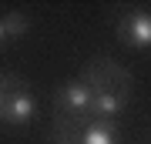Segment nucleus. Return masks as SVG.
I'll return each mask as SVG.
<instances>
[{"label":"nucleus","mask_w":151,"mask_h":144,"mask_svg":"<svg viewBox=\"0 0 151 144\" xmlns=\"http://www.w3.org/2000/svg\"><path fill=\"white\" fill-rule=\"evenodd\" d=\"M4 24H7V37H10V40H20L24 34H27V27H30L27 14H20V10H10V14H4Z\"/></svg>","instance_id":"423d86ee"},{"label":"nucleus","mask_w":151,"mask_h":144,"mask_svg":"<svg viewBox=\"0 0 151 144\" xmlns=\"http://www.w3.org/2000/svg\"><path fill=\"white\" fill-rule=\"evenodd\" d=\"M118 34L131 50H148L151 47V17H148V10H141V7L128 10L124 20L118 24Z\"/></svg>","instance_id":"20e7f679"},{"label":"nucleus","mask_w":151,"mask_h":144,"mask_svg":"<svg viewBox=\"0 0 151 144\" xmlns=\"http://www.w3.org/2000/svg\"><path fill=\"white\" fill-rule=\"evenodd\" d=\"M128 107V87H118L111 80H94V97H91V111L87 121H114L121 117V111Z\"/></svg>","instance_id":"7ed1b4c3"},{"label":"nucleus","mask_w":151,"mask_h":144,"mask_svg":"<svg viewBox=\"0 0 151 144\" xmlns=\"http://www.w3.org/2000/svg\"><path fill=\"white\" fill-rule=\"evenodd\" d=\"M7 87H10V77H0V111H4V97H7Z\"/></svg>","instance_id":"0eeeda50"},{"label":"nucleus","mask_w":151,"mask_h":144,"mask_svg":"<svg viewBox=\"0 0 151 144\" xmlns=\"http://www.w3.org/2000/svg\"><path fill=\"white\" fill-rule=\"evenodd\" d=\"M91 97H94V77H91V74H84V77L67 80V84L57 91L54 107H57V114H67L70 121H87Z\"/></svg>","instance_id":"f257e3e1"},{"label":"nucleus","mask_w":151,"mask_h":144,"mask_svg":"<svg viewBox=\"0 0 151 144\" xmlns=\"http://www.w3.org/2000/svg\"><path fill=\"white\" fill-rule=\"evenodd\" d=\"M57 144H118V131L108 121H84L81 128H70L67 138H54Z\"/></svg>","instance_id":"39448f33"},{"label":"nucleus","mask_w":151,"mask_h":144,"mask_svg":"<svg viewBox=\"0 0 151 144\" xmlns=\"http://www.w3.org/2000/svg\"><path fill=\"white\" fill-rule=\"evenodd\" d=\"M4 44H10V37H7V24H4V17H0V47Z\"/></svg>","instance_id":"6e6552de"},{"label":"nucleus","mask_w":151,"mask_h":144,"mask_svg":"<svg viewBox=\"0 0 151 144\" xmlns=\"http://www.w3.org/2000/svg\"><path fill=\"white\" fill-rule=\"evenodd\" d=\"M34 117H37V97L30 94L27 84L10 80L7 97H4V111H0V121L10 124V128H27Z\"/></svg>","instance_id":"f03ea898"}]
</instances>
